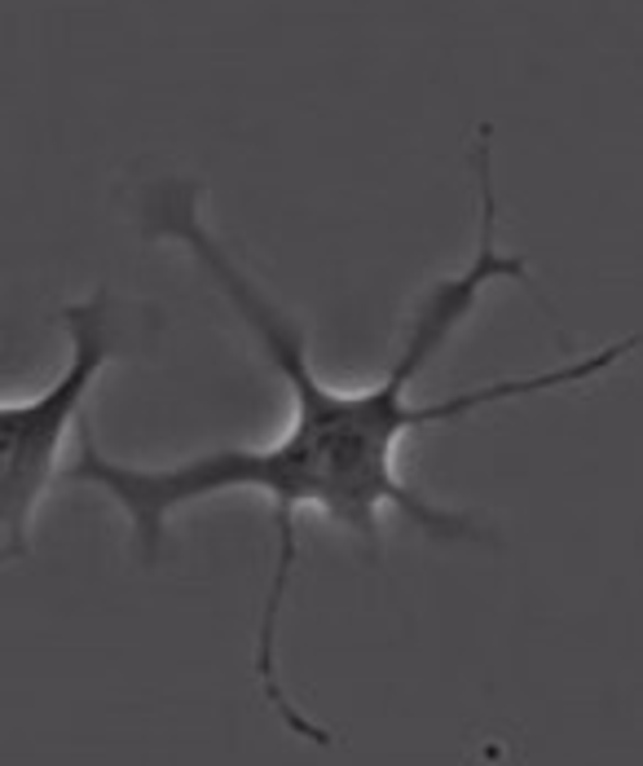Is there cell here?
Masks as SVG:
<instances>
[{"label":"cell","instance_id":"obj_1","mask_svg":"<svg viewBox=\"0 0 643 766\" xmlns=\"http://www.w3.org/2000/svg\"><path fill=\"white\" fill-rule=\"evenodd\" d=\"M481 198H485V216H481V243L476 256L463 273L437 278L423 291V300L410 308L405 331L397 340V357L384 370V379L366 384V388H336L322 384L313 362H308V336L304 321L287 308H278L256 278H247L226 252L211 239L194 216H177L168 226V234H177L198 265L211 273L217 291H226V300L239 308L243 326L265 344V357L278 366V375L291 388V423L274 446H230V450H207L181 463H120L97 446L93 423H80V454L75 463L62 472L66 485H84L97 489L111 502L124 507L129 515V537H133V556L137 564H159V546L168 537V520L181 507H194L203 498L217 494H260L269 498V524H274V577L265 591V608L256 621V683L265 705L278 714V722L313 744L327 749L331 731L317 727L282 688L278 674V630H282V604L291 591V569L300 556V515L317 511L327 515L336 528H344L371 560H379V520L384 511L405 515L423 537L437 542H489V533L476 524V515L441 507L433 498H423L401 472V441L418 427H441V423H459L472 418L476 410L502 405V401H520L533 392H556L569 384H591L595 375L612 370L639 340H617L608 349H595L586 357H573L565 366L538 370V375H520V379H494L441 401H410L414 379L437 362V353L450 344V336L472 317L481 291L494 278H511L520 287L529 282V269L520 256H502L494 247V185H489V168H485V146H481Z\"/></svg>","mask_w":643,"mask_h":766},{"label":"cell","instance_id":"obj_2","mask_svg":"<svg viewBox=\"0 0 643 766\" xmlns=\"http://www.w3.org/2000/svg\"><path fill=\"white\" fill-rule=\"evenodd\" d=\"M62 326L71 340V362L45 397L0 401V524H5V560H23L32 551L36 511L58 476L66 431L84 418V397L93 379L116 357V313L106 287H97L84 304L62 308Z\"/></svg>","mask_w":643,"mask_h":766}]
</instances>
